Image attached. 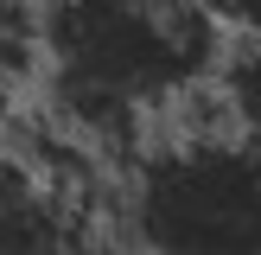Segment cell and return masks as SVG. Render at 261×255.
<instances>
[{
  "mask_svg": "<svg viewBox=\"0 0 261 255\" xmlns=\"http://www.w3.org/2000/svg\"><path fill=\"white\" fill-rule=\"evenodd\" d=\"M121 242L166 255L261 249V140L211 134L140 153L121 185Z\"/></svg>",
  "mask_w": 261,
  "mask_h": 255,
  "instance_id": "1",
  "label": "cell"
},
{
  "mask_svg": "<svg viewBox=\"0 0 261 255\" xmlns=\"http://www.w3.org/2000/svg\"><path fill=\"white\" fill-rule=\"evenodd\" d=\"M217 76H223V89H229V109H236L242 134L261 140V38H249L242 51H229Z\"/></svg>",
  "mask_w": 261,
  "mask_h": 255,
  "instance_id": "2",
  "label": "cell"
},
{
  "mask_svg": "<svg viewBox=\"0 0 261 255\" xmlns=\"http://www.w3.org/2000/svg\"><path fill=\"white\" fill-rule=\"evenodd\" d=\"M217 13H223L229 26H242L249 38H261V0H211Z\"/></svg>",
  "mask_w": 261,
  "mask_h": 255,
  "instance_id": "3",
  "label": "cell"
}]
</instances>
